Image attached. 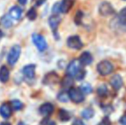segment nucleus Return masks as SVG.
Listing matches in <instances>:
<instances>
[{
    "label": "nucleus",
    "mask_w": 126,
    "mask_h": 125,
    "mask_svg": "<svg viewBox=\"0 0 126 125\" xmlns=\"http://www.w3.org/2000/svg\"><path fill=\"white\" fill-rule=\"evenodd\" d=\"M66 71L67 75L71 77H75L77 81L82 80L85 77V75H86V72L81 68V63L77 59H74L73 61H71L69 63Z\"/></svg>",
    "instance_id": "nucleus-1"
},
{
    "label": "nucleus",
    "mask_w": 126,
    "mask_h": 125,
    "mask_svg": "<svg viewBox=\"0 0 126 125\" xmlns=\"http://www.w3.org/2000/svg\"><path fill=\"white\" fill-rule=\"evenodd\" d=\"M21 52H22V48L19 45H14L11 47V49L9 52L8 56H7V62L11 66L15 65V63L18 61L19 57H20Z\"/></svg>",
    "instance_id": "nucleus-2"
},
{
    "label": "nucleus",
    "mask_w": 126,
    "mask_h": 125,
    "mask_svg": "<svg viewBox=\"0 0 126 125\" xmlns=\"http://www.w3.org/2000/svg\"><path fill=\"white\" fill-rule=\"evenodd\" d=\"M32 40L40 52H44L47 48V40L42 35L39 34V33H33L32 35Z\"/></svg>",
    "instance_id": "nucleus-3"
},
{
    "label": "nucleus",
    "mask_w": 126,
    "mask_h": 125,
    "mask_svg": "<svg viewBox=\"0 0 126 125\" xmlns=\"http://www.w3.org/2000/svg\"><path fill=\"white\" fill-rule=\"evenodd\" d=\"M69 98L74 102V103H81L84 100V94L81 92V89L76 87H70L69 90Z\"/></svg>",
    "instance_id": "nucleus-4"
},
{
    "label": "nucleus",
    "mask_w": 126,
    "mask_h": 125,
    "mask_svg": "<svg viewBox=\"0 0 126 125\" xmlns=\"http://www.w3.org/2000/svg\"><path fill=\"white\" fill-rule=\"evenodd\" d=\"M97 70L101 75H108L112 72L113 65L107 60L101 61L97 66Z\"/></svg>",
    "instance_id": "nucleus-5"
},
{
    "label": "nucleus",
    "mask_w": 126,
    "mask_h": 125,
    "mask_svg": "<svg viewBox=\"0 0 126 125\" xmlns=\"http://www.w3.org/2000/svg\"><path fill=\"white\" fill-rule=\"evenodd\" d=\"M99 12L103 16H109L115 13V10L109 2H103L99 6Z\"/></svg>",
    "instance_id": "nucleus-6"
},
{
    "label": "nucleus",
    "mask_w": 126,
    "mask_h": 125,
    "mask_svg": "<svg viewBox=\"0 0 126 125\" xmlns=\"http://www.w3.org/2000/svg\"><path fill=\"white\" fill-rule=\"evenodd\" d=\"M67 45L70 48L74 49V50H80V49L82 48L83 44L79 36L74 35V36H70L68 38V40H67Z\"/></svg>",
    "instance_id": "nucleus-7"
},
{
    "label": "nucleus",
    "mask_w": 126,
    "mask_h": 125,
    "mask_svg": "<svg viewBox=\"0 0 126 125\" xmlns=\"http://www.w3.org/2000/svg\"><path fill=\"white\" fill-rule=\"evenodd\" d=\"M53 111H54V106L51 103H45L40 105L39 108L40 114L44 117H48V116L51 115Z\"/></svg>",
    "instance_id": "nucleus-8"
},
{
    "label": "nucleus",
    "mask_w": 126,
    "mask_h": 125,
    "mask_svg": "<svg viewBox=\"0 0 126 125\" xmlns=\"http://www.w3.org/2000/svg\"><path fill=\"white\" fill-rule=\"evenodd\" d=\"M59 82V76L55 72H50L44 77L43 83L46 85H52V84L58 83Z\"/></svg>",
    "instance_id": "nucleus-9"
},
{
    "label": "nucleus",
    "mask_w": 126,
    "mask_h": 125,
    "mask_svg": "<svg viewBox=\"0 0 126 125\" xmlns=\"http://www.w3.org/2000/svg\"><path fill=\"white\" fill-rule=\"evenodd\" d=\"M35 69H36V65L35 64L26 65L22 69V74L27 79H33L35 76Z\"/></svg>",
    "instance_id": "nucleus-10"
},
{
    "label": "nucleus",
    "mask_w": 126,
    "mask_h": 125,
    "mask_svg": "<svg viewBox=\"0 0 126 125\" xmlns=\"http://www.w3.org/2000/svg\"><path fill=\"white\" fill-rule=\"evenodd\" d=\"M48 22H49V26H50L51 29L52 30L53 33H56L57 30H58V26H59L60 22H61V18H60L59 15H53L49 17Z\"/></svg>",
    "instance_id": "nucleus-11"
},
{
    "label": "nucleus",
    "mask_w": 126,
    "mask_h": 125,
    "mask_svg": "<svg viewBox=\"0 0 126 125\" xmlns=\"http://www.w3.org/2000/svg\"><path fill=\"white\" fill-rule=\"evenodd\" d=\"M12 114V108L10 104L3 103L0 105V116L3 118H9Z\"/></svg>",
    "instance_id": "nucleus-12"
},
{
    "label": "nucleus",
    "mask_w": 126,
    "mask_h": 125,
    "mask_svg": "<svg viewBox=\"0 0 126 125\" xmlns=\"http://www.w3.org/2000/svg\"><path fill=\"white\" fill-rule=\"evenodd\" d=\"M110 84L111 87L116 90H118L122 87L123 86V79L119 75H114L111 77V81H110Z\"/></svg>",
    "instance_id": "nucleus-13"
},
{
    "label": "nucleus",
    "mask_w": 126,
    "mask_h": 125,
    "mask_svg": "<svg viewBox=\"0 0 126 125\" xmlns=\"http://www.w3.org/2000/svg\"><path fill=\"white\" fill-rule=\"evenodd\" d=\"M79 62L81 63V66H87L89 65L90 63L93 62V57L88 52H85L80 56Z\"/></svg>",
    "instance_id": "nucleus-14"
},
{
    "label": "nucleus",
    "mask_w": 126,
    "mask_h": 125,
    "mask_svg": "<svg viewBox=\"0 0 126 125\" xmlns=\"http://www.w3.org/2000/svg\"><path fill=\"white\" fill-rule=\"evenodd\" d=\"M22 9L18 6H13L10 10V12H9L10 17L14 19V20H19L22 17Z\"/></svg>",
    "instance_id": "nucleus-15"
},
{
    "label": "nucleus",
    "mask_w": 126,
    "mask_h": 125,
    "mask_svg": "<svg viewBox=\"0 0 126 125\" xmlns=\"http://www.w3.org/2000/svg\"><path fill=\"white\" fill-rule=\"evenodd\" d=\"M75 0H63L60 3V10L62 13H68L71 7L73 6Z\"/></svg>",
    "instance_id": "nucleus-16"
},
{
    "label": "nucleus",
    "mask_w": 126,
    "mask_h": 125,
    "mask_svg": "<svg viewBox=\"0 0 126 125\" xmlns=\"http://www.w3.org/2000/svg\"><path fill=\"white\" fill-rule=\"evenodd\" d=\"M10 78V70L6 66H2L0 68V82L5 83Z\"/></svg>",
    "instance_id": "nucleus-17"
},
{
    "label": "nucleus",
    "mask_w": 126,
    "mask_h": 125,
    "mask_svg": "<svg viewBox=\"0 0 126 125\" xmlns=\"http://www.w3.org/2000/svg\"><path fill=\"white\" fill-rule=\"evenodd\" d=\"M117 20H118V23L121 27L126 28V7L120 11V13L118 15Z\"/></svg>",
    "instance_id": "nucleus-18"
},
{
    "label": "nucleus",
    "mask_w": 126,
    "mask_h": 125,
    "mask_svg": "<svg viewBox=\"0 0 126 125\" xmlns=\"http://www.w3.org/2000/svg\"><path fill=\"white\" fill-rule=\"evenodd\" d=\"M58 117H59V119L62 122H67V121H69L70 119L71 115H70V113L68 111L61 109V110H59V111H58Z\"/></svg>",
    "instance_id": "nucleus-19"
},
{
    "label": "nucleus",
    "mask_w": 126,
    "mask_h": 125,
    "mask_svg": "<svg viewBox=\"0 0 126 125\" xmlns=\"http://www.w3.org/2000/svg\"><path fill=\"white\" fill-rule=\"evenodd\" d=\"M73 83H74L73 79H72V77L70 76V75L65 76L64 78L63 79V81H62V86H63V87H66V88H70V87H72V85H73Z\"/></svg>",
    "instance_id": "nucleus-20"
},
{
    "label": "nucleus",
    "mask_w": 126,
    "mask_h": 125,
    "mask_svg": "<svg viewBox=\"0 0 126 125\" xmlns=\"http://www.w3.org/2000/svg\"><path fill=\"white\" fill-rule=\"evenodd\" d=\"M94 111L92 108H86L81 111V116L85 119H90L94 117Z\"/></svg>",
    "instance_id": "nucleus-21"
},
{
    "label": "nucleus",
    "mask_w": 126,
    "mask_h": 125,
    "mask_svg": "<svg viewBox=\"0 0 126 125\" xmlns=\"http://www.w3.org/2000/svg\"><path fill=\"white\" fill-rule=\"evenodd\" d=\"M1 23H2V25L4 28H9L11 27L12 22H11V20H10V15H3L1 18Z\"/></svg>",
    "instance_id": "nucleus-22"
},
{
    "label": "nucleus",
    "mask_w": 126,
    "mask_h": 125,
    "mask_svg": "<svg viewBox=\"0 0 126 125\" xmlns=\"http://www.w3.org/2000/svg\"><path fill=\"white\" fill-rule=\"evenodd\" d=\"M97 94H99V96L100 97H105L108 94V88L106 85H100L97 89Z\"/></svg>",
    "instance_id": "nucleus-23"
},
{
    "label": "nucleus",
    "mask_w": 126,
    "mask_h": 125,
    "mask_svg": "<svg viewBox=\"0 0 126 125\" xmlns=\"http://www.w3.org/2000/svg\"><path fill=\"white\" fill-rule=\"evenodd\" d=\"M58 101L63 102V103H66L69 101L70 98H69V94L66 92H61L58 94Z\"/></svg>",
    "instance_id": "nucleus-24"
},
{
    "label": "nucleus",
    "mask_w": 126,
    "mask_h": 125,
    "mask_svg": "<svg viewBox=\"0 0 126 125\" xmlns=\"http://www.w3.org/2000/svg\"><path fill=\"white\" fill-rule=\"evenodd\" d=\"M11 108L15 111H19L22 108V103L18 99H14L11 101V105H10Z\"/></svg>",
    "instance_id": "nucleus-25"
},
{
    "label": "nucleus",
    "mask_w": 126,
    "mask_h": 125,
    "mask_svg": "<svg viewBox=\"0 0 126 125\" xmlns=\"http://www.w3.org/2000/svg\"><path fill=\"white\" fill-rule=\"evenodd\" d=\"M27 17H28V20L30 21H34L37 17V12L35 10L34 8H31L27 13Z\"/></svg>",
    "instance_id": "nucleus-26"
},
{
    "label": "nucleus",
    "mask_w": 126,
    "mask_h": 125,
    "mask_svg": "<svg viewBox=\"0 0 126 125\" xmlns=\"http://www.w3.org/2000/svg\"><path fill=\"white\" fill-rule=\"evenodd\" d=\"M81 92L84 93V94H91V93H92L93 88H92V87L88 83H84V84H82V85H81Z\"/></svg>",
    "instance_id": "nucleus-27"
},
{
    "label": "nucleus",
    "mask_w": 126,
    "mask_h": 125,
    "mask_svg": "<svg viewBox=\"0 0 126 125\" xmlns=\"http://www.w3.org/2000/svg\"><path fill=\"white\" fill-rule=\"evenodd\" d=\"M82 17H83V13L81 11H80V10H78V11L76 12V15L75 16V22H76V23L77 24V25H79V24L81 23Z\"/></svg>",
    "instance_id": "nucleus-28"
},
{
    "label": "nucleus",
    "mask_w": 126,
    "mask_h": 125,
    "mask_svg": "<svg viewBox=\"0 0 126 125\" xmlns=\"http://www.w3.org/2000/svg\"><path fill=\"white\" fill-rule=\"evenodd\" d=\"M52 12L54 15H58L59 12H61V10H60V3H56L53 5Z\"/></svg>",
    "instance_id": "nucleus-29"
},
{
    "label": "nucleus",
    "mask_w": 126,
    "mask_h": 125,
    "mask_svg": "<svg viewBox=\"0 0 126 125\" xmlns=\"http://www.w3.org/2000/svg\"><path fill=\"white\" fill-rule=\"evenodd\" d=\"M41 124L42 125H57L54 121L51 120V119H49V118L43 119V121L41 122Z\"/></svg>",
    "instance_id": "nucleus-30"
},
{
    "label": "nucleus",
    "mask_w": 126,
    "mask_h": 125,
    "mask_svg": "<svg viewBox=\"0 0 126 125\" xmlns=\"http://www.w3.org/2000/svg\"><path fill=\"white\" fill-rule=\"evenodd\" d=\"M98 125H111V122H110L109 118L107 117H106L102 119V121Z\"/></svg>",
    "instance_id": "nucleus-31"
},
{
    "label": "nucleus",
    "mask_w": 126,
    "mask_h": 125,
    "mask_svg": "<svg viewBox=\"0 0 126 125\" xmlns=\"http://www.w3.org/2000/svg\"><path fill=\"white\" fill-rule=\"evenodd\" d=\"M72 125H86V124L81 120H80V119H76V120L72 123Z\"/></svg>",
    "instance_id": "nucleus-32"
},
{
    "label": "nucleus",
    "mask_w": 126,
    "mask_h": 125,
    "mask_svg": "<svg viewBox=\"0 0 126 125\" xmlns=\"http://www.w3.org/2000/svg\"><path fill=\"white\" fill-rule=\"evenodd\" d=\"M47 0H34V3L36 6H40V5L43 4Z\"/></svg>",
    "instance_id": "nucleus-33"
},
{
    "label": "nucleus",
    "mask_w": 126,
    "mask_h": 125,
    "mask_svg": "<svg viewBox=\"0 0 126 125\" xmlns=\"http://www.w3.org/2000/svg\"><path fill=\"white\" fill-rule=\"evenodd\" d=\"M120 124H121L122 125H126V115L123 116V117L120 118Z\"/></svg>",
    "instance_id": "nucleus-34"
},
{
    "label": "nucleus",
    "mask_w": 126,
    "mask_h": 125,
    "mask_svg": "<svg viewBox=\"0 0 126 125\" xmlns=\"http://www.w3.org/2000/svg\"><path fill=\"white\" fill-rule=\"evenodd\" d=\"M27 1H28V0H18V2H19V3H20L21 4H22V5L26 4Z\"/></svg>",
    "instance_id": "nucleus-35"
},
{
    "label": "nucleus",
    "mask_w": 126,
    "mask_h": 125,
    "mask_svg": "<svg viewBox=\"0 0 126 125\" xmlns=\"http://www.w3.org/2000/svg\"><path fill=\"white\" fill-rule=\"evenodd\" d=\"M0 125H11L9 122H3L0 124Z\"/></svg>",
    "instance_id": "nucleus-36"
},
{
    "label": "nucleus",
    "mask_w": 126,
    "mask_h": 125,
    "mask_svg": "<svg viewBox=\"0 0 126 125\" xmlns=\"http://www.w3.org/2000/svg\"><path fill=\"white\" fill-rule=\"evenodd\" d=\"M18 125H25V124H23V123H22V122H20L18 124Z\"/></svg>",
    "instance_id": "nucleus-37"
},
{
    "label": "nucleus",
    "mask_w": 126,
    "mask_h": 125,
    "mask_svg": "<svg viewBox=\"0 0 126 125\" xmlns=\"http://www.w3.org/2000/svg\"><path fill=\"white\" fill-rule=\"evenodd\" d=\"M123 1H126V0H123Z\"/></svg>",
    "instance_id": "nucleus-38"
}]
</instances>
